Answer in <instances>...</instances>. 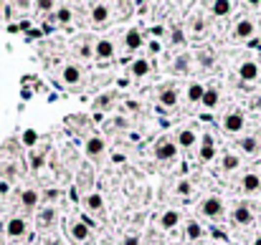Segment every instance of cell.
I'll return each mask as SVG.
<instances>
[{
  "mask_svg": "<svg viewBox=\"0 0 261 245\" xmlns=\"http://www.w3.org/2000/svg\"><path fill=\"white\" fill-rule=\"evenodd\" d=\"M234 220H236L238 225H249V223H251V210L246 207V205L236 207V210H234Z\"/></svg>",
  "mask_w": 261,
  "mask_h": 245,
  "instance_id": "obj_9",
  "label": "cell"
},
{
  "mask_svg": "<svg viewBox=\"0 0 261 245\" xmlns=\"http://www.w3.org/2000/svg\"><path fill=\"white\" fill-rule=\"evenodd\" d=\"M38 8H43V10H51V8H53V3H48V0H41Z\"/></svg>",
  "mask_w": 261,
  "mask_h": 245,
  "instance_id": "obj_33",
  "label": "cell"
},
{
  "mask_svg": "<svg viewBox=\"0 0 261 245\" xmlns=\"http://www.w3.org/2000/svg\"><path fill=\"white\" fill-rule=\"evenodd\" d=\"M234 36H236V38H251V36H254V23H251V20H241V23H236Z\"/></svg>",
  "mask_w": 261,
  "mask_h": 245,
  "instance_id": "obj_4",
  "label": "cell"
},
{
  "mask_svg": "<svg viewBox=\"0 0 261 245\" xmlns=\"http://www.w3.org/2000/svg\"><path fill=\"white\" fill-rule=\"evenodd\" d=\"M160 104H163V106H175V104H178V94L172 91V89H165V91L160 94Z\"/></svg>",
  "mask_w": 261,
  "mask_h": 245,
  "instance_id": "obj_13",
  "label": "cell"
},
{
  "mask_svg": "<svg viewBox=\"0 0 261 245\" xmlns=\"http://www.w3.org/2000/svg\"><path fill=\"white\" fill-rule=\"evenodd\" d=\"M56 18H59V23H69V20H71V10H69V8H61L59 13H56Z\"/></svg>",
  "mask_w": 261,
  "mask_h": 245,
  "instance_id": "obj_28",
  "label": "cell"
},
{
  "mask_svg": "<svg viewBox=\"0 0 261 245\" xmlns=\"http://www.w3.org/2000/svg\"><path fill=\"white\" fill-rule=\"evenodd\" d=\"M101 152H104V139L92 137L89 142H86V154H89V157H99Z\"/></svg>",
  "mask_w": 261,
  "mask_h": 245,
  "instance_id": "obj_5",
  "label": "cell"
},
{
  "mask_svg": "<svg viewBox=\"0 0 261 245\" xmlns=\"http://www.w3.org/2000/svg\"><path fill=\"white\" fill-rule=\"evenodd\" d=\"M107 16H109L107 5H94V10H92V18H94V23H104V20H107Z\"/></svg>",
  "mask_w": 261,
  "mask_h": 245,
  "instance_id": "obj_16",
  "label": "cell"
},
{
  "mask_svg": "<svg viewBox=\"0 0 261 245\" xmlns=\"http://www.w3.org/2000/svg\"><path fill=\"white\" fill-rule=\"evenodd\" d=\"M223 126L228 129V132H241V129H243V114H241V111H231V114H226Z\"/></svg>",
  "mask_w": 261,
  "mask_h": 245,
  "instance_id": "obj_1",
  "label": "cell"
},
{
  "mask_svg": "<svg viewBox=\"0 0 261 245\" xmlns=\"http://www.w3.org/2000/svg\"><path fill=\"white\" fill-rule=\"evenodd\" d=\"M172 41H175V43H183L185 38H183V31H175V33H172Z\"/></svg>",
  "mask_w": 261,
  "mask_h": 245,
  "instance_id": "obj_32",
  "label": "cell"
},
{
  "mask_svg": "<svg viewBox=\"0 0 261 245\" xmlns=\"http://www.w3.org/2000/svg\"><path fill=\"white\" fill-rule=\"evenodd\" d=\"M71 235H74V240H86V235H89V227H86L84 223H76L74 227H71Z\"/></svg>",
  "mask_w": 261,
  "mask_h": 245,
  "instance_id": "obj_17",
  "label": "cell"
},
{
  "mask_svg": "<svg viewBox=\"0 0 261 245\" xmlns=\"http://www.w3.org/2000/svg\"><path fill=\"white\" fill-rule=\"evenodd\" d=\"M178 192H180V195H188V192H190V184H188V182H180V184H178Z\"/></svg>",
  "mask_w": 261,
  "mask_h": 245,
  "instance_id": "obj_31",
  "label": "cell"
},
{
  "mask_svg": "<svg viewBox=\"0 0 261 245\" xmlns=\"http://www.w3.org/2000/svg\"><path fill=\"white\" fill-rule=\"evenodd\" d=\"M254 245H261V238H256V243H254Z\"/></svg>",
  "mask_w": 261,
  "mask_h": 245,
  "instance_id": "obj_35",
  "label": "cell"
},
{
  "mask_svg": "<svg viewBox=\"0 0 261 245\" xmlns=\"http://www.w3.org/2000/svg\"><path fill=\"white\" fill-rule=\"evenodd\" d=\"M124 245H140V238H137V235H127V238H124Z\"/></svg>",
  "mask_w": 261,
  "mask_h": 245,
  "instance_id": "obj_30",
  "label": "cell"
},
{
  "mask_svg": "<svg viewBox=\"0 0 261 245\" xmlns=\"http://www.w3.org/2000/svg\"><path fill=\"white\" fill-rule=\"evenodd\" d=\"M203 104H206L208 109H213L215 104H218V91L215 89H206V94H203V99H200Z\"/></svg>",
  "mask_w": 261,
  "mask_h": 245,
  "instance_id": "obj_15",
  "label": "cell"
},
{
  "mask_svg": "<svg viewBox=\"0 0 261 245\" xmlns=\"http://www.w3.org/2000/svg\"><path fill=\"white\" fill-rule=\"evenodd\" d=\"M213 13H215V16H228V13H231V3H226V0L213 3Z\"/></svg>",
  "mask_w": 261,
  "mask_h": 245,
  "instance_id": "obj_22",
  "label": "cell"
},
{
  "mask_svg": "<svg viewBox=\"0 0 261 245\" xmlns=\"http://www.w3.org/2000/svg\"><path fill=\"white\" fill-rule=\"evenodd\" d=\"M25 233V223L21 220V218H13L10 223H8V235L10 238H21Z\"/></svg>",
  "mask_w": 261,
  "mask_h": 245,
  "instance_id": "obj_8",
  "label": "cell"
},
{
  "mask_svg": "<svg viewBox=\"0 0 261 245\" xmlns=\"http://www.w3.org/2000/svg\"><path fill=\"white\" fill-rule=\"evenodd\" d=\"M51 218H53V212H51V210L43 212V223H51Z\"/></svg>",
  "mask_w": 261,
  "mask_h": 245,
  "instance_id": "obj_34",
  "label": "cell"
},
{
  "mask_svg": "<svg viewBox=\"0 0 261 245\" xmlns=\"http://www.w3.org/2000/svg\"><path fill=\"white\" fill-rule=\"evenodd\" d=\"M0 8H3V5H0Z\"/></svg>",
  "mask_w": 261,
  "mask_h": 245,
  "instance_id": "obj_37",
  "label": "cell"
},
{
  "mask_svg": "<svg viewBox=\"0 0 261 245\" xmlns=\"http://www.w3.org/2000/svg\"><path fill=\"white\" fill-rule=\"evenodd\" d=\"M223 167L226 169H236L238 167V154H226L223 157Z\"/></svg>",
  "mask_w": 261,
  "mask_h": 245,
  "instance_id": "obj_23",
  "label": "cell"
},
{
  "mask_svg": "<svg viewBox=\"0 0 261 245\" xmlns=\"http://www.w3.org/2000/svg\"><path fill=\"white\" fill-rule=\"evenodd\" d=\"M36 142H38V134L33 132V129H28V132L23 134V144H25V147H33Z\"/></svg>",
  "mask_w": 261,
  "mask_h": 245,
  "instance_id": "obj_25",
  "label": "cell"
},
{
  "mask_svg": "<svg viewBox=\"0 0 261 245\" xmlns=\"http://www.w3.org/2000/svg\"><path fill=\"white\" fill-rule=\"evenodd\" d=\"M150 71V63L144 61V59H140V61H135L132 63V74H137V76H144Z\"/></svg>",
  "mask_w": 261,
  "mask_h": 245,
  "instance_id": "obj_20",
  "label": "cell"
},
{
  "mask_svg": "<svg viewBox=\"0 0 261 245\" xmlns=\"http://www.w3.org/2000/svg\"><path fill=\"white\" fill-rule=\"evenodd\" d=\"M21 200H23V205H25V207H36V203H38V195H36L33 190H25Z\"/></svg>",
  "mask_w": 261,
  "mask_h": 245,
  "instance_id": "obj_21",
  "label": "cell"
},
{
  "mask_svg": "<svg viewBox=\"0 0 261 245\" xmlns=\"http://www.w3.org/2000/svg\"><path fill=\"white\" fill-rule=\"evenodd\" d=\"M203 94H206V89H203L200 83H193L190 89H188V99H190V102H200Z\"/></svg>",
  "mask_w": 261,
  "mask_h": 245,
  "instance_id": "obj_18",
  "label": "cell"
},
{
  "mask_svg": "<svg viewBox=\"0 0 261 245\" xmlns=\"http://www.w3.org/2000/svg\"><path fill=\"white\" fill-rule=\"evenodd\" d=\"M155 154H157V160H172V157L178 154V147L175 144H160V147L155 149Z\"/></svg>",
  "mask_w": 261,
  "mask_h": 245,
  "instance_id": "obj_6",
  "label": "cell"
},
{
  "mask_svg": "<svg viewBox=\"0 0 261 245\" xmlns=\"http://www.w3.org/2000/svg\"><path fill=\"white\" fill-rule=\"evenodd\" d=\"M124 43H127V48H140L142 46V33L137 31V28H132V31H127V36H124Z\"/></svg>",
  "mask_w": 261,
  "mask_h": 245,
  "instance_id": "obj_7",
  "label": "cell"
},
{
  "mask_svg": "<svg viewBox=\"0 0 261 245\" xmlns=\"http://www.w3.org/2000/svg\"><path fill=\"white\" fill-rule=\"evenodd\" d=\"M86 205H89L92 210H101V205H104V200H101V195H89V200H86Z\"/></svg>",
  "mask_w": 261,
  "mask_h": 245,
  "instance_id": "obj_24",
  "label": "cell"
},
{
  "mask_svg": "<svg viewBox=\"0 0 261 245\" xmlns=\"http://www.w3.org/2000/svg\"><path fill=\"white\" fill-rule=\"evenodd\" d=\"M178 144H180V147H193V144H195V134L185 129V132H180V137H178Z\"/></svg>",
  "mask_w": 261,
  "mask_h": 245,
  "instance_id": "obj_19",
  "label": "cell"
},
{
  "mask_svg": "<svg viewBox=\"0 0 261 245\" xmlns=\"http://www.w3.org/2000/svg\"><path fill=\"white\" fill-rule=\"evenodd\" d=\"M241 147H243L246 152H254V149H256V142H254L251 137H246V139H241Z\"/></svg>",
  "mask_w": 261,
  "mask_h": 245,
  "instance_id": "obj_29",
  "label": "cell"
},
{
  "mask_svg": "<svg viewBox=\"0 0 261 245\" xmlns=\"http://www.w3.org/2000/svg\"><path fill=\"white\" fill-rule=\"evenodd\" d=\"M180 223V215L175 212V210H167L165 215H163V218H160V225L165 227V230H170V227H175Z\"/></svg>",
  "mask_w": 261,
  "mask_h": 245,
  "instance_id": "obj_10",
  "label": "cell"
},
{
  "mask_svg": "<svg viewBox=\"0 0 261 245\" xmlns=\"http://www.w3.org/2000/svg\"><path fill=\"white\" fill-rule=\"evenodd\" d=\"M48 245H59V243H48Z\"/></svg>",
  "mask_w": 261,
  "mask_h": 245,
  "instance_id": "obj_36",
  "label": "cell"
},
{
  "mask_svg": "<svg viewBox=\"0 0 261 245\" xmlns=\"http://www.w3.org/2000/svg\"><path fill=\"white\" fill-rule=\"evenodd\" d=\"M200 235H203V227H200L198 223H190V225H188V238L195 240V238H200Z\"/></svg>",
  "mask_w": 261,
  "mask_h": 245,
  "instance_id": "obj_26",
  "label": "cell"
},
{
  "mask_svg": "<svg viewBox=\"0 0 261 245\" xmlns=\"http://www.w3.org/2000/svg\"><path fill=\"white\" fill-rule=\"evenodd\" d=\"M79 79H81V71L76 66H66L64 68V81L66 83H79Z\"/></svg>",
  "mask_w": 261,
  "mask_h": 245,
  "instance_id": "obj_12",
  "label": "cell"
},
{
  "mask_svg": "<svg viewBox=\"0 0 261 245\" xmlns=\"http://www.w3.org/2000/svg\"><path fill=\"white\" fill-rule=\"evenodd\" d=\"M213 154H215V152H213L211 144H203V149H200V160H206V162H208V160H213Z\"/></svg>",
  "mask_w": 261,
  "mask_h": 245,
  "instance_id": "obj_27",
  "label": "cell"
},
{
  "mask_svg": "<svg viewBox=\"0 0 261 245\" xmlns=\"http://www.w3.org/2000/svg\"><path fill=\"white\" fill-rule=\"evenodd\" d=\"M203 212H206L208 218H218V215L223 212V205H221V200H218V197H208L206 203H203Z\"/></svg>",
  "mask_w": 261,
  "mask_h": 245,
  "instance_id": "obj_2",
  "label": "cell"
},
{
  "mask_svg": "<svg viewBox=\"0 0 261 245\" xmlns=\"http://www.w3.org/2000/svg\"><path fill=\"white\" fill-rule=\"evenodd\" d=\"M259 187H261V177L259 175H246L243 177V190L254 192V190H259Z\"/></svg>",
  "mask_w": 261,
  "mask_h": 245,
  "instance_id": "obj_14",
  "label": "cell"
},
{
  "mask_svg": "<svg viewBox=\"0 0 261 245\" xmlns=\"http://www.w3.org/2000/svg\"><path fill=\"white\" fill-rule=\"evenodd\" d=\"M238 76H241L243 81H254V79L259 76V66H256L254 61H246V63H241V68H238Z\"/></svg>",
  "mask_w": 261,
  "mask_h": 245,
  "instance_id": "obj_3",
  "label": "cell"
},
{
  "mask_svg": "<svg viewBox=\"0 0 261 245\" xmlns=\"http://www.w3.org/2000/svg\"><path fill=\"white\" fill-rule=\"evenodd\" d=\"M94 53L99 56V59H109V56L114 53L112 41H99V43H96V48H94Z\"/></svg>",
  "mask_w": 261,
  "mask_h": 245,
  "instance_id": "obj_11",
  "label": "cell"
}]
</instances>
